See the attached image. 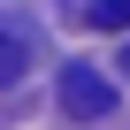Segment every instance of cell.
<instances>
[{
  "label": "cell",
  "instance_id": "obj_3",
  "mask_svg": "<svg viewBox=\"0 0 130 130\" xmlns=\"http://www.w3.org/2000/svg\"><path fill=\"white\" fill-rule=\"evenodd\" d=\"M15 77H23V38L0 31V84H15Z\"/></svg>",
  "mask_w": 130,
  "mask_h": 130
},
{
  "label": "cell",
  "instance_id": "obj_2",
  "mask_svg": "<svg viewBox=\"0 0 130 130\" xmlns=\"http://www.w3.org/2000/svg\"><path fill=\"white\" fill-rule=\"evenodd\" d=\"M69 15L92 31H130V0H69Z\"/></svg>",
  "mask_w": 130,
  "mask_h": 130
},
{
  "label": "cell",
  "instance_id": "obj_1",
  "mask_svg": "<svg viewBox=\"0 0 130 130\" xmlns=\"http://www.w3.org/2000/svg\"><path fill=\"white\" fill-rule=\"evenodd\" d=\"M61 107H69L77 122H100V115L115 107V84H107L100 69H84V61H77V69H61Z\"/></svg>",
  "mask_w": 130,
  "mask_h": 130
},
{
  "label": "cell",
  "instance_id": "obj_4",
  "mask_svg": "<svg viewBox=\"0 0 130 130\" xmlns=\"http://www.w3.org/2000/svg\"><path fill=\"white\" fill-rule=\"evenodd\" d=\"M122 69H130V54H122Z\"/></svg>",
  "mask_w": 130,
  "mask_h": 130
}]
</instances>
